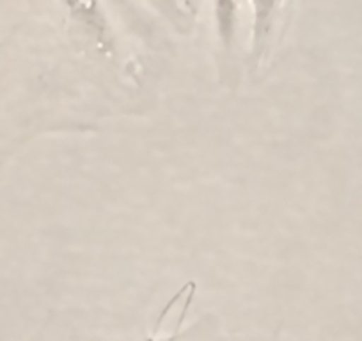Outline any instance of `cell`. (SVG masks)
Listing matches in <instances>:
<instances>
[{
    "label": "cell",
    "mask_w": 362,
    "mask_h": 341,
    "mask_svg": "<svg viewBox=\"0 0 362 341\" xmlns=\"http://www.w3.org/2000/svg\"><path fill=\"white\" fill-rule=\"evenodd\" d=\"M183 6L189 13H196L199 8V0H183Z\"/></svg>",
    "instance_id": "cell-5"
},
{
    "label": "cell",
    "mask_w": 362,
    "mask_h": 341,
    "mask_svg": "<svg viewBox=\"0 0 362 341\" xmlns=\"http://www.w3.org/2000/svg\"><path fill=\"white\" fill-rule=\"evenodd\" d=\"M153 6H155L156 11L162 13L169 22H173L174 25L183 27L185 23V9L181 8V4L177 0H149Z\"/></svg>",
    "instance_id": "cell-4"
},
{
    "label": "cell",
    "mask_w": 362,
    "mask_h": 341,
    "mask_svg": "<svg viewBox=\"0 0 362 341\" xmlns=\"http://www.w3.org/2000/svg\"><path fill=\"white\" fill-rule=\"evenodd\" d=\"M215 25L217 36L224 52L233 48L238 27V0H214Z\"/></svg>",
    "instance_id": "cell-3"
},
{
    "label": "cell",
    "mask_w": 362,
    "mask_h": 341,
    "mask_svg": "<svg viewBox=\"0 0 362 341\" xmlns=\"http://www.w3.org/2000/svg\"><path fill=\"white\" fill-rule=\"evenodd\" d=\"M69 13V18L80 27L87 37L98 45L100 52L112 55L114 52V34L110 27L109 16L103 9L100 0H62Z\"/></svg>",
    "instance_id": "cell-1"
},
{
    "label": "cell",
    "mask_w": 362,
    "mask_h": 341,
    "mask_svg": "<svg viewBox=\"0 0 362 341\" xmlns=\"http://www.w3.org/2000/svg\"><path fill=\"white\" fill-rule=\"evenodd\" d=\"M284 0H250L252 6V41L254 52L261 54L276 25Z\"/></svg>",
    "instance_id": "cell-2"
}]
</instances>
